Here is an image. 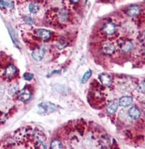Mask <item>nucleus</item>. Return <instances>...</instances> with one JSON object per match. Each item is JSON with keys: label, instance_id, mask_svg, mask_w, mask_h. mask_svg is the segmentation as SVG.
Segmentation results:
<instances>
[{"label": "nucleus", "instance_id": "f257e3e1", "mask_svg": "<svg viewBox=\"0 0 145 149\" xmlns=\"http://www.w3.org/2000/svg\"><path fill=\"white\" fill-rule=\"evenodd\" d=\"M45 47L44 46H41L40 48L34 50L32 52V56L35 60L40 61L44 58L45 54Z\"/></svg>", "mask_w": 145, "mask_h": 149}, {"label": "nucleus", "instance_id": "f03ea898", "mask_svg": "<svg viewBox=\"0 0 145 149\" xmlns=\"http://www.w3.org/2000/svg\"><path fill=\"white\" fill-rule=\"evenodd\" d=\"M120 49L124 52H130L133 50L134 45L129 40H125L120 44Z\"/></svg>", "mask_w": 145, "mask_h": 149}, {"label": "nucleus", "instance_id": "7ed1b4c3", "mask_svg": "<svg viewBox=\"0 0 145 149\" xmlns=\"http://www.w3.org/2000/svg\"><path fill=\"white\" fill-rule=\"evenodd\" d=\"M99 78L102 84L104 86L109 87V86L111 85L112 80H111V78H110V77L109 74H105V73L101 74H99Z\"/></svg>", "mask_w": 145, "mask_h": 149}, {"label": "nucleus", "instance_id": "20e7f679", "mask_svg": "<svg viewBox=\"0 0 145 149\" xmlns=\"http://www.w3.org/2000/svg\"><path fill=\"white\" fill-rule=\"evenodd\" d=\"M31 92H30V91L28 90V88H23V90L19 93V95H18L19 99H20L21 101H23V102L29 100L30 98H31Z\"/></svg>", "mask_w": 145, "mask_h": 149}, {"label": "nucleus", "instance_id": "39448f33", "mask_svg": "<svg viewBox=\"0 0 145 149\" xmlns=\"http://www.w3.org/2000/svg\"><path fill=\"white\" fill-rule=\"evenodd\" d=\"M37 35L44 41H47L51 37V32L45 29H39L37 31Z\"/></svg>", "mask_w": 145, "mask_h": 149}, {"label": "nucleus", "instance_id": "423d86ee", "mask_svg": "<svg viewBox=\"0 0 145 149\" xmlns=\"http://www.w3.org/2000/svg\"><path fill=\"white\" fill-rule=\"evenodd\" d=\"M18 72V70L14 65H10L9 67H7L5 70V75L6 77H7L8 78H12V77H14Z\"/></svg>", "mask_w": 145, "mask_h": 149}, {"label": "nucleus", "instance_id": "0eeeda50", "mask_svg": "<svg viewBox=\"0 0 145 149\" xmlns=\"http://www.w3.org/2000/svg\"><path fill=\"white\" fill-rule=\"evenodd\" d=\"M140 11H141V10H140L139 6L134 5L128 7V10H127V14L129 16H131V17H134V16L138 15L139 14Z\"/></svg>", "mask_w": 145, "mask_h": 149}, {"label": "nucleus", "instance_id": "6e6552de", "mask_svg": "<svg viewBox=\"0 0 145 149\" xmlns=\"http://www.w3.org/2000/svg\"><path fill=\"white\" fill-rule=\"evenodd\" d=\"M103 31L105 32L107 35H113L116 32V26L113 23H107L103 27Z\"/></svg>", "mask_w": 145, "mask_h": 149}, {"label": "nucleus", "instance_id": "1a4fd4ad", "mask_svg": "<svg viewBox=\"0 0 145 149\" xmlns=\"http://www.w3.org/2000/svg\"><path fill=\"white\" fill-rule=\"evenodd\" d=\"M115 47L110 43H106L102 46V51L106 54H112L115 52Z\"/></svg>", "mask_w": 145, "mask_h": 149}, {"label": "nucleus", "instance_id": "9d476101", "mask_svg": "<svg viewBox=\"0 0 145 149\" xmlns=\"http://www.w3.org/2000/svg\"><path fill=\"white\" fill-rule=\"evenodd\" d=\"M128 114H129L131 118H132L133 120H137V119H138L140 117L141 113H140V111L139 110L138 108L133 107L128 111Z\"/></svg>", "mask_w": 145, "mask_h": 149}, {"label": "nucleus", "instance_id": "9b49d317", "mask_svg": "<svg viewBox=\"0 0 145 149\" xmlns=\"http://www.w3.org/2000/svg\"><path fill=\"white\" fill-rule=\"evenodd\" d=\"M133 102L132 98L130 97V96H123L120 99L119 101V104L121 106V107H128V106L131 105Z\"/></svg>", "mask_w": 145, "mask_h": 149}, {"label": "nucleus", "instance_id": "f8f14e48", "mask_svg": "<svg viewBox=\"0 0 145 149\" xmlns=\"http://www.w3.org/2000/svg\"><path fill=\"white\" fill-rule=\"evenodd\" d=\"M118 107V102H116V101H114V102H113L112 104H110V106L108 107V108H107V113H108L109 114H115V112H116V110H117Z\"/></svg>", "mask_w": 145, "mask_h": 149}, {"label": "nucleus", "instance_id": "ddd939ff", "mask_svg": "<svg viewBox=\"0 0 145 149\" xmlns=\"http://www.w3.org/2000/svg\"><path fill=\"white\" fill-rule=\"evenodd\" d=\"M28 9H29V11L31 12V13L32 14H36L39 12V6L38 4L35 2H31L30 3L29 6H28Z\"/></svg>", "mask_w": 145, "mask_h": 149}, {"label": "nucleus", "instance_id": "4468645a", "mask_svg": "<svg viewBox=\"0 0 145 149\" xmlns=\"http://www.w3.org/2000/svg\"><path fill=\"white\" fill-rule=\"evenodd\" d=\"M0 6L4 7H8V8L14 7L13 1H9V0H0Z\"/></svg>", "mask_w": 145, "mask_h": 149}, {"label": "nucleus", "instance_id": "2eb2a0df", "mask_svg": "<svg viewBox=\"0 0 145 149\" xmlns=\"http://www.w3.org/2000/svg\"><path fill=\"white\" fill-rule=\"evenodd\" d=\"M62 148V144L58 140H53L51 143V148L52 149H60Z\"/></svg>", "mask_w": 145, "mask_h": 149}, {"label": "nucleus", "instance_id": "dca6fc26", "mask_svg": "<svg viewBox=\"0 0 145 149\" xmlns=\"http://www.w3.org/2000/svg\"><path fill=\"white\" fill-rule=\"evenodd\" d=\"M35 148H39V149H43V148H47V144L46 143L44 142V141H38L36 142L35 145Z\"/></svg>", "mask_w": 145, "mask_h": 149}, {"label": "nucleus", "instance_id": "f3484780", "mask_svg": "<svg viewBox=\"0 0 145 149\" xmlns=\"http://www.w3.org/2000/svg\"><path fill=\"white\" fill-rule=\"evenodd\" d=\"M92 71L89 70L84 74V75H83V78H82V80H81L82 83H86V82H87V80H89V79L90 78L91 76H92Z\"/></svg>", "mask_w": 145, "mask_h": 149}, {"label": "nucleus", "instance_id": "a211bd4d", "mask_svg": "<svg viewBox=\"0 0 145 149\" xmlns=\"http://www.w3.org/2000/svg\"><path fill=\"white\" fill-rule=\"evenodd\" d=\"M33 77H34V74H33L28 73V72H27V73L24 74V79H25V80H31L33 79Z\"/></svg>", "mask_w": 145, "mask_h": 149}, {"label": "nucleus", "instance_id": "6ab92c4d", "mask_svg": "<svg viewBox=\"0 0 145 149\" xmlns=\"http://www.w3.org/2000/svg\"><path fill=\"white\" fill-rule=\"evenodd\" d=\"M138 91L140 93H144V82H142V83L140 84V86L138 87Z\"/></svg>", "mask_w": 145, "mask_h": 149}, {"label": "nucleus", "instance_id": "aec40b11", "mask_svg": "<svg viewBox=\"0 0 145 149\" xmlns=\"http://www.w3.org/2000/svg\"><path fill=\"white\" fill-rule=\"evenodd\" d=\"M25 22H26L27 23H29V24H33V23H34V20L30 17H26V18H25Z\"/></svg>", "mask_w": 145, "mask_h": 149}, {"label": "nucleus", "instance_id": "412c9836", "mask_svg": "<svg viewBox=\"0 0 145 149\" xmlns=\"http://www.w3.org/2000/svg\"><path fill=\"white\" fill-rule=\"evenodd\" d=\"M71 1H73V3H78L80 1V0H71Z\"/></svg>", "mask_w": 145, "mask_h": 149}]
</instances>
